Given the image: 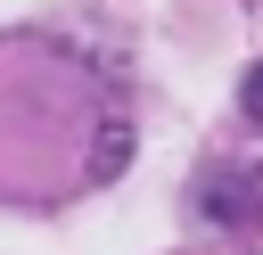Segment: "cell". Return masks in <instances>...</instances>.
Here are the masks:
<instances>
[{
	"label": "cell",
	"instance_id": "6da1fadb",
	"mask_svg": "<svg viewBox=\"0 0 263 255\" xmlns=\"http://www.w3.org/2000/svg\"><path fill=\"white\" fill-rule=\"evenodd\" d=\"M197 214L222 222V230L263 222V173H255V165H214V173L197 181Z\"/></svg>",
	"mask_w": 263,
	"mask_h": 255
},
{
	"label": "cell",
	"instance_id": "7a4b0ae2",
	"mask_svg": "<svg viewBox=\"0 0 263 255\" xmlns=\"http://www.w3.org/2000/svg\"><path fill=\"white\" fill-rule=\"evenodd\" d=\"M238 107H247V123H263V58L247 66V82H238Z\"/></svg>",
	"mask_w": 263,
	"mask_h": 255
}]
</instances>
